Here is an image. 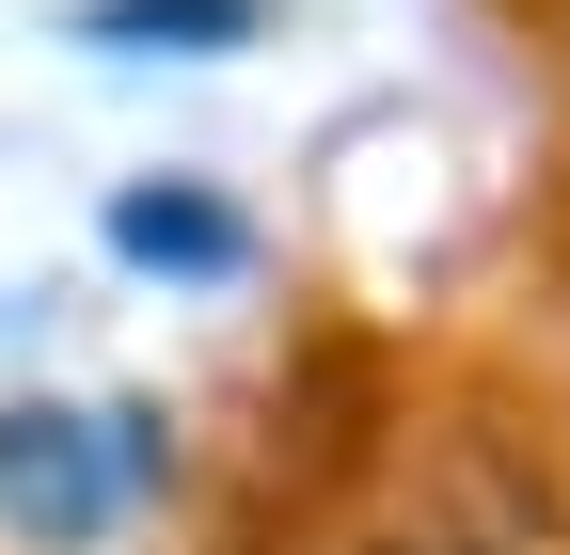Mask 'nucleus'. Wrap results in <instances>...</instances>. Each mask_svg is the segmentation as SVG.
<instances>
[{
	"label": "nucleus",
	"mask_w": 570,
	"mask_h": 555,
	"mask_svg": "<svg viewBox=\"0 0 570 555\" xmlns=\"http://www.w3.org/2000/svg\"><path fill=\"white\" fill-rule=\"evenodd\" d=\"M142 476V445H111V460H80V429H63V412H17V429H0V493H17L48 539H80L111 493Z\"/></svg>",
	"instance_id": "f257e3e1"
},
{
	"label": "nucleus",
	"mask_w": 570,
	"mask_h": 555,
	"mask_svg": "<svg viewBox=\"0 0 570 555\" xmlns=\"http://www.w3.org/2000/svg\"><path fill=\"white\" fill-rule=\"evenodd\" d=\"M111 238H127V254H175V270H238V223H223L206 191H127Z\"/></svg>",
	"instance_id": "f03ea898"
},
{
	"label": "nucleus",
	"mask_w": 570,
	"mask_h": 555,
	"mask_svg": "<svg viewBox=\"0 0 570 555\" xmlns=\"http://www.w3.org/2000/svg\"><path fill=\"white\" fill-rule=\"evenodd\" d=\"M80 32H111V48H142V32L159 48H223V32H254V0H96Z\"/></svg>",
	"instance_id": "7ed1b4c3"
}]
</instances>
